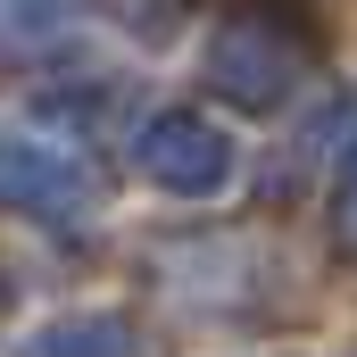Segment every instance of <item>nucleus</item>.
<instances>
[{
    "label": "nucleus",
    "instance_id": "obj_1",
    "mask_svg": "<svg viewBox=\"0 0 357 357\" xmlns=\"http://www.w3.org/2000/svg\"><path fill=\"white\" fill-rule=\"evenodd\" d=\"M316 50H324V42H316L307 8H291V0H225L199 75H208L216 100H233V108H250V116H274L291 91L307 84Z\"/></svg>",
    "mask_w": 357,
    "mask_h": 357
},
{
    "label": "nucleus",
    "instance_id": "obj_2",
    "mask_svg": "<svg viewBox=\"0 0 357 357\" xmlns=\"http://www.w3.org/2000/svg\"><path fill=\"white\" fill-rule=\"evenodd\" d=\"M0 208L42 216V225H91L108 208V183L75 142L42 133H0Z\"/></svg>",
    "mask_w": 357,
    "mask_h": 357
},
{
    "label": "nucleus",
    "instance_id": "obj_5",
    "mask_svg": "<svg viewBox=\"0 0 357 357\" xmlns=\"http://www.w3.org/2000/svg\"><path fill=\"white\" fill-rule=\"evenodd\" d=\"M67 33V0H0V50L8 59H33Z\"/></svg>",
    "mask_w": 357,
    "mask_h": 357
},
{
    "label": "nucleus",
    "instance_id": "obj_4",
    "mask_svg": "<svg viewBox=\"0 0 357 357\" xmlns=\"http://www.w3.org/2000/svg\"><path fill=\"white\" fill-rule=\"evenodd\" d=\"M33 357H142V333L116 307H84V316H59L33 341Z\"/></svg>",
    "mask_w": 357,
    "mask_h": 357
},
{
    "label": "nucleus",
    "instance_id": "obj_6",
    "mask_svg": "<svg viewBox=\"0 0 357 357\" xmlns=\"http://www.w3.org/2000/svg\"><path fill=\"white\" fill-rule=\"evenodd\" d=\"M333 241H341V258H357V133L333 158Z\"/></svg>",
    "mask_w": 357,
    "mask_h": 357
},
{
    "label": "nucleus",
    "instance_id": "obj_3",
    "mask_svg": "<svg viewBox=\"0 0 357 357\" xmlns=\"http://www.w3.org/2000/svg\"><path fill=\"white\" fill-rule=\"evenodd\" d=\"M133 167H142V183H158V191H175V199H208V191L233 183L241 150H233V133H225L216 116H199V108H158V116L133 133Z\"/></svg>",
    "mask_w": 357,
    "mask_h": 357
}]
</instances>
